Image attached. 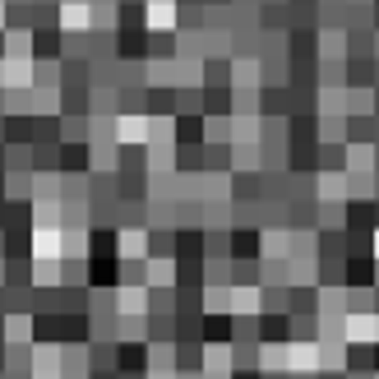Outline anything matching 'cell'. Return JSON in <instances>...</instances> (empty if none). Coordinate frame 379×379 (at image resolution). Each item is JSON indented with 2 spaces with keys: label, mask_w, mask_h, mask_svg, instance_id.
<instances>
[{
  "label": "cell",
  "mask_w": 379,
  "mask_h": 379,
  "mask_svg": "<svg viewBox=\"0 0 379 379\" xmlns=\"http://www.w3.org/2000/svg\"><path fill=\"white\" fill-rule=\"evenodd\" d=\"M144 361H148V347L139 342V347H121V370H144Z\"/></svg>",
  "instance_id": "cell-1"
},
{
  "label": "cell",
  "mask_w": 379,
  "mask_h": 379,
  "mask_svg": "<svg viewBox=\"0 0 379 379\" xmlns=\"http://www.w3.org/2000/svg\"><path fill=\"white\" fill-rule=\"evenodd\" d=\"M231 241H236V255H250V259L259 255V231H236Z\"/></svg>",
  "instance_id": "cell-2"
},
{
  "label": "cell",
  "mask_w": 379,
  "mask_h": 379,
  "mask_svg": "<svg viewBox=\"0 0 379 379\" xmlns=\"http://www.w3.org/2000/svg\"><path fill=\"white\" fill-rule=\"evenodd\" d=\"M204 338H231V324L222 315H213V319H204Z\"/></svg>",
  "instance_id": "cell-3"
}]
</instances>
